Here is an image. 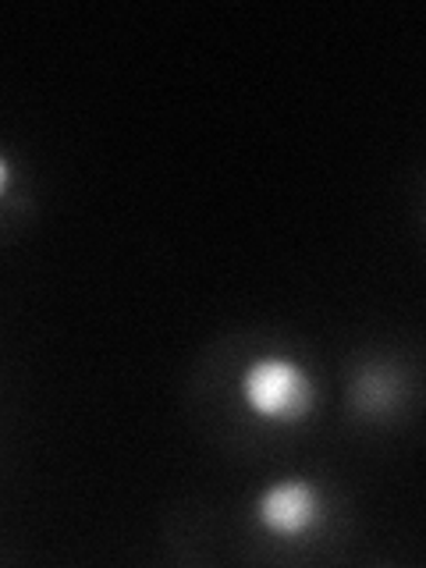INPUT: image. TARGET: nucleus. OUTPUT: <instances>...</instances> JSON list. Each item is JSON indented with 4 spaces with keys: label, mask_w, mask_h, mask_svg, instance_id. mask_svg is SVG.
I'll list each match as a JSON object with an SVG mask.
<instances>
[{
    "label": "nucleus",
    "mask_w": 426,
    "mask_h": 568,
    "mask_svg": "<svg viewBox=\"0 0 426 568\" xmlns=\"http://www.w3.org/2000/svg\"><path fill=\"white\" fill-rule=\"evenodd\" d=\"M245 398L253 405V413L266 419L298 423L313 408V384L288 359H263L248 369Z\"/></svg>",
    "instance_id": "obj_1"
},
{
    "label": "nucleus",
    "mask_w": 426,
    "mask_h": 568,
    "mask_svg": "<svg viewBox=\"0 0 426 568\" xmlns=\"http://www.w3.org/2000/svg\"><path fill=\"white\" fill-rule=\"evenodd\" d=\"M260 519L277 537H298L320 523V497L310 484L288 479L260 497Z\"/></svg>",
    "instance_id": "obj_2"
},
{
    "label": "nucleus",
    "mask_w": 426,
    "mask_h": 568,
    "mask_svg": "<svg viewBox=\"0 0 426 568\" xmlns=\"http://www.w3.org/2000/svg\"><path fill=\"white\" fill-rule=\"evenodd\" d=\"M8 189V164H4V156H0V195H4Z\"/></svg>",
    "instance_id": "obj_3"
}]
</instances>
